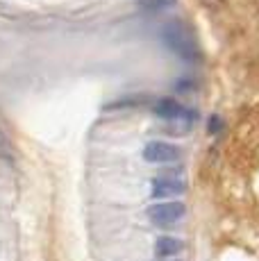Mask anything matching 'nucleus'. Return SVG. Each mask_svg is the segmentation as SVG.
I'll use <instances>...</instances> for the list:
<instances>
[{"instance_id": "f257e3e1", "label": "nucleus", "mask_w": 259, "mask_h": 261, "mask_svg": "<svg viewBox=\"0 0 259 261\" xmlns=\"http://www.w3.org/2000/svg\"><path fill=\"white\" fill-rule=\"evenodd\" d=\"M159 37H162L164 46L171 53H175L177 57L187 59V62H200V46H198L191 28L184 21H166L162 25Z\"/></svg>"}, {"instance_id": "f03ea898", "label": "nucleus", "mask_w": 259, "mask_h": 261, "mask_svg": "<svg viewBox=\"0 0 259 261\" xmlns=\"http://www.w3.org/2000/svg\"><path fill=\"white\" fill-rule=\"evenodd\" d=\"M146 214L155 225L166 227V225H175L177 220H182L184 214H187V207L182 202H175V200L173 202H157L152 207H148Z\"/></svg>"}, {"instance_id": "7ed1b4c3", "label": "nucleus", "mask_w": 259, "mask_h": 261, "mask_svg": "<svg viewBox=\"0 0 259 261\" xmlns=\"http://www.w3.org/2000/svg\"><path fill=\"white\" fill-rule=\"evenodd\" d=\"M180 154L182 150L177 145L166 143V141H150L143 148V159L148 164H173L180 159Z\"/></svg>"}, {"instance_id": "20e7f679", "label": "nucleus", "mask_w": 259, "mask_h": 261, "mask_svg": "<svg viewBox=\"0 0 259 261\" xmlns=\"http://www.w3.org/2000/svg\"><path fill=\"white\" fill-rule=\"evenodd\" d=\"M187 184L175 177H155L152 179V198H175V195L184 193Z\"/></svg>"}, {"instance_id": "39448f33", "label": "nucleus", "mask_w": 259, "mask_h": 261, "mask_svg": "<svg viewBox=\"0 0 259 261\" xmlns=\"http://www.w3.org/2000/svg\"><path fill=\"white\" fill-rule=\"evenodd\" d=\"M182 112H184V107L180 102H177L175 98H162L159 102L155 105V114L159 118H164V120H175V118H180L182 116Z\"/></svg>"}, {"instance_id": "423d86ee", "label": "nucleus", "mask_w": 259, "mask_h": 261, "mask_svg": "<svg viewBox=\"0 0 259 261\" xmlns=\"http://www.w3.org/2000/svg\"><path fill=\"white\" fill-rule=\"evenodd\" d=\"M184 243L180 239H173V237H159L155 243V254L157 257H173V254L182 252Z\"/></svg>"}, {"instance_id": "0eeeda50", "label": "nucleus", "mask_w": 259, "mask_h": 261, "mask_svg": "<svg viewBox=\"0 0 259 261\" xmlns=\"http://www.w3.org/2000/svg\"><path fill=\"white\" fill-rule=\"evenodd\" d=\"M177 0H137V7L143 12H162V9H171Z\"/></svg>"}, {"instance_id": "6e6552de", "label": "nucleus", "mask_w": 259, "mask_h": 261, "mask_svg": "<svg viewBox=\"0 0 259 261\" xmlns=\"http://www.w3.org/2000/svg\"><path fill=\"white\" fill-rule=\"evenodd\" d=\"M207 129H209V134L221 132V129H223V120H221V116H212V118H209Z\"/></svg>"}, {"instance_id": "1a4fd4ad", "label": "nucleus", "mask_w": 259, "mask_h": 261, "mask_svg": "<svg viewBox=\"0 0 259 261\" xmlns=\"http://www.w3.org/2000/svg\"><path fill=\"white\" fill-rule=\"evenodd\" d=\"M173 89H175V91H189V89H193V82L191 80H177V82L173 84Z\"/></svg>"}]
</instances>
